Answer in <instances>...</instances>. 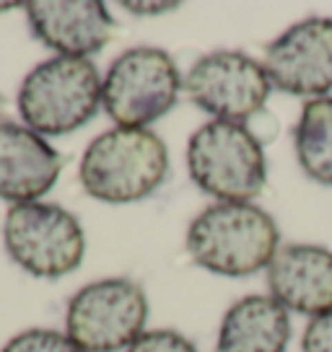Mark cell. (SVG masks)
<instances>
[{
  "instance_id": "obj_11",
  "label": "cell",
  "mask_w": 332,
  "mask_h": 352,
  "mask_svg": "<svg viewBox=\"0 0 332 352\" xmlns=\"http://www.w3.org/2000/svg\"><path fill=\"white\" fill-rule=\"evenodd\" d=\"M270 293L286 311L317 319L332 311V252L317 243H286L267 267Z\"/></svg>"
},
{
  "instance_id": "obj_7",
  "label": "cell",
  "mask_w": 332,
  "mask_h": 352,
  "mask_svg": "<svg viewBox=\"0 0 332 352\" xmlns=\"http://www.w3.org/2000/svg\"><path fill=\"white\" fill-rule=\"evenodd\" d=\"M145 319L143 287L127 277H107L70 298L65 334L86 352H117L143 337Z\"/></svg>"
},
{
  "instance_id": "obj_13",
  "label": "cell",
  "mask_w": 332,
  "mask_h": 352,
  "mask_svg": "<svg viewBox=\"0 0 332 352\" xmlns=\"http://www.w3.org/2000/svg\"><path fill=\"white\" fill-rule=\"evenodd\" d=\"M288 337L286 308L273 296H247L226 311L216 352H286Z\"/></svg>"
},
{
  "instance_id": "obj_12",
  "label": "cell",
  "mask_w": 332,
  "mask_h": 352,
  "mask_svg": "<svg viewBox=\"0 0 332 352\" xmlns=\"http://www.w3.org/2000/svg\"><path fill=\"white\" fill-rule=\"evenodd\" d=\"M63 155L26 124L0 122V199L37 202L57 184Z\"/></svg>"
},
{
  "instance_id": "obj_10",
  "label": "cell",
  "mask_w": 332,
  "mask_h": 352,
  "mask_svg": "<svg viewBox=\"0 0 332 352\" xmlns=\"http://www.w3.org/2000/svg\"><path fill=\"white\" fill-rule=\"evenodd\" d=\"M23 8L34 36L65 57L96 55L114 32V19L99 0H34Z\"/></svg>"
},
{
  "instance_id": "obj_17",
  "label": "cell",
  "mask_w": 332,
  "mask_h": 352,
  "mask_svg": "<svg viewBox=\"0 0 332 352\" xmlns=\"http://www.w3.org/2000/svg\"><path fill=\"white\" fill-rule=\"evenodd\" d=\"M304 352H332V311L311 319L301 337Z\"/></svg>"
},
{
  "instance_id": "obj_1",
  "label": "cell",
  "mask_w": 332,
  "mask_h": 352,
  "mask_svg": "<svg viewBox=\"0 0 332 352\" xmlns=\"http://www.w3.org/2000/svg\"><path fill=\"white\" fill-rule=\"evenodd\" d=\"M280 243L276 220L252 202H216L189 223L195 264L223 277H249L270 267Z\"/></svg>"
},
{
  "instance_id": "obj_9",
  "label": "cell",
  "mask_w": 332,
  "mask_h": 352,
  "mask_svg": "<svg viewBox=\"0 0 332 352\" xmlns=\"http://www.w3.org/2000/svg\"><path fill=\"white\" fill-rule=\"evenodd\" d=\"M270 86L291 96L322 99L332 91V19L309 16L265 47Z\"/></svg>"
},
{
  "instance_id": "obj_15",
  "label": "cell",
  "mask_w": 332,
  "mask_h": 352,
  "mask_svg": "<svg viewBox=\"0 0 332 352\" xmlns=\"http://www.w3.org/2000/svg\"><path fill=\"white\" fill-rule=\"evenodd\" d=\"M0 352H86L68 334L55 329H26L16 334Z\"/></svg>"
},
{
  "instance_id": "obj_5",
  "label": "cell",
  "mask_w": 332,
  "mask_h": 352,
  "mask_svg": "<svg viewBox=\"0 0 332 352\" xmlns=\"http://www.w3.org/2000/svg\"><path fill=\"white\" fill-rule=\"evenodd\" d=\"M6 252L34 277L57 280L78 270L86 236L73 212L52 202H23L6 212Z\"/></svg>"
},
{
  "instance_id": "obj_19",
  "label": "cell",
  "mask_w": 332,
  "mask_h": 352,
  "mask_svg": "<svg viewBox=\"0 0 332 352\" xmlns=\"http://www.w3.org/2000/svg\"><path fill=\"white\" fill-rule=\"evenodd\" d=\"M21 3H0V11H11V8H19Z\"/></svg>"
},
{
  "instance_id": "obj_8",
  "label": "cell",
  "mask_w": 332,
  "mask_h": 352,
  "mask_svg": "<svg viewBox=\"0 0 332 352\" xmlns=\"http://www.w3.org/2000/svg\"><path fill=\"white\" fill-rule=\"evenodd\" d=\"M185 91L203 111L221 122L244 124L262 111L270 96V78L255 57L244 52L203 55L185 76Z\"/></svg>"
},
{
  "instance_id": "obj_16",
  "label": "cell",
  "mask_w": 332,
  "mask_h": 352,
  "mask_svg": "<svg viewBox=\"0 0 332 352\" xmlns=\"http://www.w3.org/2000/svg\"><path fill=\"white\" fill-rule=\"evenodd\" d=\"M127 352H198V347L174 329L143 331L141 340H135Z\"/></svg>"
},
{
  "instance_id": "obj_18",
  "label": "cell",
  "mask_w": 332,
  "mask_h": 352,
  "mask_svg": "<svg viewBox=\"0 0 332 352\" xmlns=\"http://www.w3.org/2000/svg\"><path fill=\"white\" fill-rule=\"evenodd\" d=\"M127 11L138 13V16H158L166 11H177L179 3H122Z\"/></svg>"
},
{
  "instance_id": "obj_6",
  "label": "cell",
  "mask_w": 332,
  "mask_h": 352,
  "mask_svg": "<svg viewBox=\"0 0 332 352\" xmlns=\"http://www.w3.org/2000/svg\"><path fill=\"white\" fill-rule=\"evenodd\" d=\"M177 63L156 47L122 52L101 80V107L120 127H138L161 120L179 99Z\"/></svg>"
},
{
  "instance_id": "obj_2",
  "label": "cell",
  "mask_w": 332,
  "mask_h": 352,
  "mask_svg": "<svg viewBox=\"0 0 332 352\" xmlns=\"http://www.w3.org/2000/svg\"><path fill=\"white\" fill-rule=\"evenodd\" d=\"M169 151L151 130L114 127L94 138L81 158L78 179L99 202L127 205L141 202L164 184Z\"/></svg>"
},
{
  "instance_id": "obj_3",
  "label": "cell",
  "mask_w": 332,
  "mask_h": 352,
  "mask_svg": "<svg viewBox=\"0 0 332 352\" xmlns=\"http://www.w3.org/2000/svg\"><path fill=\"white\" fill-rule=\"evenodd\" d=\"M99 104L101 78L89 57H50L19 88V114L26 127L50 138L81 130Z\"/></svg>"
},
{
  "instance_id": "obj_4",
  "label": "cell",
  "mask_w": 332,
  "mask_h": 352,
  "mask_svg": "<svg viewBox=\"0 0 332 352\" xmlns=\"http://www.w3.org/2000/svg\"><path fill=\"white\" fill-rule=\"evenodd\" d=\"M187 168L205 195L223 202H249L265 189V151L236 122L203 124L187 145Z\"/></svg>"
},
{
  "instance_id": "obj_14",
  "label": "cell",
  "mask_w": 332,
  "mask_h": 352,
  "mask_svg": "<svg viewBox=\"0 0 332 352\" xmlns=\"http://www.w3.org/2000/svg\"><path fill=\"white\" fill-rule=\"evenodd\" d=\"M293 143L304 174L332 187V96L309 99L304 104Z\"/></svg>"
}]
</instances>
